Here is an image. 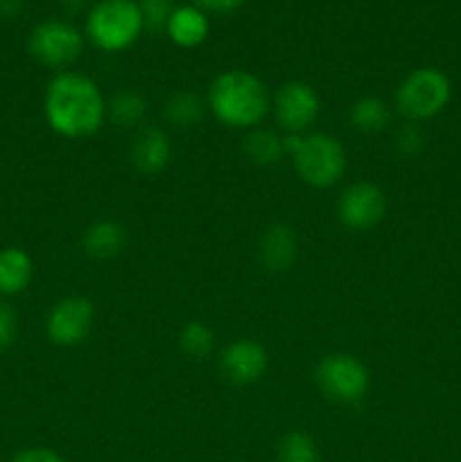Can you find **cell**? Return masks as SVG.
<instances>
[{
    "mask_svg": "<svg viewBox=\"0 0 461 462\" xmlns=\"http://www.w3.org/2000/svg\"><path fill=\"white\" fill-rule=\"evenodd\" d=\"M107 102L99 84L89 75L61 70L45 86L43 116L57 135L84 140L107 125Z\"/></svg>",
    "mask_w": 461,
    "mask_h": 462,
    "instance_id": "6da1fadb",
    "label": "cell"
},
{
    "mask_svg": "<svg viewBox=\"0 0 461 462\" xmlns=\"http://www.w3.org/2000/svg\"><path fill=\"white\" fill-rule=\"evenodd\" d=\"M206 106L220 125L238 131L262 126L271 113V95L265 81L249 70H226L208 86Z\"/></svg>",
    "mask_w": 461,
    "mask_h": 462,
    "instance_id": "7a4b0ae2",
    "label": "cell"
},
{
    "mask_svg": "<svg viewBox=\"0 0 461 462\" xmlns=\"http://www.w3.org/2000/svg\"><path fill=\"white\" fill-rule=\"evenodd\" d=\"M285 152L292 158L298 179L310 188H334L346 174V149L333 134L325 131L285 135Z\"/></svg>",
    "mask_w": 461,
    "mask_h": 462,
    "instance_id": "3957f363",
    "label": "cell"
},
{
    "mask_svg": "<svg viewBox=\"0 0 461 462\" xmlns=\"http://www.w3.org/2000/svg\"><path fill=\"white\" fill-rule=\"evenodd\" d=\"M143 30V9L136 0H99L86 16V39L107 54L129 50Z\"/></svg>",
    "mask_w": 461,
    "mask_h": 462,
    "instance_id": "277c9868",
    "label": "cell"
},
{
    "mask_svg": "<svg viewBox=\"0 0 461 462\" xmlns=\"http://www.w3.org/2000/svg\"><path fill=\"white\" fill-rule=\"evenodd\" d=\"M452 99L450 77L438 68H416L396 88V108L407 122H425L446 111Z\"/></svg>",
    "mask_w": 461,
    "mask_h": 462,
    "instance_id": "5b68a950",
    "label": "cell"
},
{
    "mask_svg": "<svg viewBox=\"0 0 461 462\" xmlns=\"http://www.w3.org/2000/svg\"><path fill=\"white\" fill-rule=\"evenodd\" d=\"M315 382L330 402L357 404L369 391L371 373L351 352H330L316 364Z\"/></svg>",
    "mask_w": 461,
    "mask_h": 462,
    "instance_id": "8992f818",
    "label": "cell"
},
{
    "mask_svg": "<svg viewBox=\"0 0 461 462\" xmlns=\"http://www.w3.org/2000/svg\"><path fill=\"white\" fill-rule=\"evenodd\" d=\"M27 52L36 63L52 70H66L84 52V34L61 18L41 21L27 36Z\"/></svg>",
    "mask_w": 461,
    "mask_h": 462,
    "instance_id": "52a82bcc",
    "label": "cell"
},
{
    "mask_svg": "<svg viewBox=\"0 0 461 462\" xmlns=\"http://www.w3.org/2000/svg\"><path fill=\"white\" fill-rule=\"evenodd\" d=\"M271 116L285 135L307 134L321 116V97L306 81H287L271 97Z\"/></svg>",
    "mask_w": 461,
    "mask_h": 462,
    "instance_id": "ba28073f",
    "label": "cell"
},
{
    "mask_svg": "<svg viewBox=\"0 0 461 462\" xmlns=\"http://www.w3.org/2000/svg\"><path fill=\"white\" fill-rule=\"evenodd\" d=\"M93 325V302L84 296H66L45 316V337L57 347H77L90 337Z\"/></svg>",
    "mask_w": 461,
    "mask_h": 462,
    "instance_id": "9c48e42d",
    "label": "cell"
},
{
    "mask_svg": "<svg viewBox=\"0 0 461 462\" xmlns=\"http://www.w3.org/2000/svg\"><path fill=\"white\" fill-rule=\"evenodd\" d=\"M387 215V194L371 180H355L346 185L337 199V217L355 233L375 228Z\"/></svg>",
    "mask_w": 461,
    "mask_h": 462,
    "instance_id": "30bf717a",
    "label": "cell"
},
{
    "mask_svg": "<svg viewBox=\"0 0 461 462\" xmlns=\"http://www.w3.org/2000/svg\"><path fill=\"white\" fill-rule=\"evenodd\" d=\"M269 368V355L260 341L235 338L220 356V373L233 386H251L265 377Z\"/></svg>",
    "mask_w": 461,
    "mask_h": 462,
    "instance_id": "8fae6325",
    "label": "cell"
},
{
    "mask_svg": "<svg viewBox=\"0 0 461 462\" xmlns=\"http://www.w3.org/2000/svg\"><path fill=\"white\" fill-rule=\"evenodd\" d=\"M131 165L145 176L161 174L172 161V140L161 126H140L131 143Z\"/></svg>",
    "mask_w": 461,
    "mask_h": 462,
    "instance_id": "7c38bea8",
    "label": "cell"
},
{
    "mask_svg": "<svg viewBox=\"0 0 461 462\" xmlns=\"http://www.w3.org/2000/svg\"><path fill=\"white\" fill-rule=\"evenodd\" d=\"M298 257V237L292 226L271 224L258 239V262L269 273H285Z\"/></svg>",
    "mask_w": 461,
    "mask_h": 462,
    "instance_id": "4fadbf2b",
    "label": "cell"
},
{
    "mask_svg": "<svg viewBox=\"0 0 461 462\" xmlns=\"http://www.w3.org/2000/svg\"><path fill=\"white\" fill-rule=\"evenodd\" d=\"M165 32L172 43L183 50H193L208 39L211 21H208V14L197 5H181L172 9Z\"/></svg>",
    "mask_w": 461,
    "mask_h": 462,
    "instance_id": "5bb4252c",
    "label": "cell"
},
{
    "mask_svg": "<svg viewBox=\"0 0 461 462\" xmlns=\"http://www.w3.org/2000/svg\"><path fill=\"white\" fill-rule=\"evenodd\" d=\"M127 244V230L113 219H99L81 233V248L93 260H113Z\"/></svg>",
    "mask_w": 461,
    "mask_h": 462,
    "instance_id": "9a60e30c",
    "label": "cell"
},
{
    "mask_svg": "<svg viewBox=\"0 0 461 462\" xmlns=\"http://www.w3.org/2000/svg\"><path fill=\"white\" fill-rule=\"evenodd\" d=\"M34 278V262L27 251L7 246L0 251V296H18Z\"/></svg>",
    "mask_w": 461,
    "mask_h": 462,
    "instance_id": "2e32d148",
    "label": "cell"
},
{
    "mask_svg": "<svg viewBox=\"0 0 461 462\" xmlns=\"http://www.w3.org/2000/svg\"><path fill=\"white\" fill-rule=\"evenodd\" d=\"M242 153L253 165H278L287 156V152H285V135H280L274 129H267V126H256V129L244 134Z\"/></svg>",
    "mask_w": 461,
    "mask_h": 462,
    "instance_id": "e0dca14e",
    "label": "cell"
},
{
    "mask_svg": "<svg viewBox=\"0 0 461 462\" xmlns=\"http://www.w3.org/2000/svg\"><path fill=\"white\" fill-rule=\"evenodd\" d=\"M147 116V99L136 90H118L107 102V122L118 129H140Z\"/></svg>",
    "mask_w": 461,
    "mask_h": 462,
    "instance_id": "ac0fdd59",
    "label": "cell"
},
{
    "mask_svg": "<svg viewBox=\"0 0 461 462\" xmlns=\"http://www.w3.org/2000/svg\"><path fill=\"white\" fill-rule=\"evenodd\" d=\"M348 120L362 134H380L391 125V108L382 97H360L353 102Z\"/></svg>",
    "mask_w": 461,
    "mask_h": 462,
    "instance_id": "d6986e66",
    "label": "cell"
},
{
    "mask_svg": "<svg viewBox=\"0 0 461 462\" xmlns=\"http://www.w3.org/2000/svg\"><path fill=\"white\" fill-rule=\"evenodd\" d=\"M206 108V99L190 93V90H179V93L167 99L163 113H165L167 125L176 126V129H190V126H197L203 120Z\"/></svg>",
    "mask_w": 461,
    "mask_h": 462,
    "instance_id": "ffe728a7",
    "label": "cell"
},
{
    "mask_svg": "<svg viewBox=\"0 0 461 462\" xmlns=\"http://www.w3.org/2000/svg\"><path fill=\"white\" fill-rule=\"evenodd\" d=\"M276 462H321L319 445L306 431H289L280 438Z\"/></svg>",
    "mask_w": 461,
    "mask_h": 462,
    "instance_id": "44dd1931",
    "label": "cell"
},
{
    "mask_svg": "<svg viewBox=\"0 0 461 462\" xmlns=\"http://www.w3.org/2000/svg\"><path fill=\"white\" fill-rule=\"evenodd\" d=\"M179 346L190 359L203 361L215 350V332L202 320H190L179 332Z\"/></svg>",
    "mask_w": 461,
    "mask_h": 462,
    "instance_id": "7402d4cb",
    "label": "cell"
},
{
    "mask_svg": "<svg viewBox=\"0 0 461 462\" xmlns=\"http://www.w3.org/2000/svg\"><path fill=\"white\" fill-rule=\"evenodd\" d=\"M18 337V316L12 305L0 300V352L9 350Z\"/></svg>",
    "mask_w": 461,
    "mask_h": 462,
    "instance_id": "603a6c76",
    "label": "cell"
},
{
    "mask_svg": "<svg viewBox=\"0 0 461 462\" xmlns=\"http://www.w3.org/2000/svg\"><path fill=\"white\" fill-rule=\"evenodd\" d=\"M140 9H143L145 27H149V30L165 27L167 21H170L172 7L167 0H145V3L140 5Z\"/></svg>",
    "mask_w": 461,
    "mask_h": 462,
    "instance_id": "cb8c5ba5",
    "label": "cell"
},
{
    "mask_svg": "<svg viewBox=\"0 0 461 462\" xmlns=\"http://www.w3.org/2000/svg\"><path fill=\"white\" fill-rule=\"evenodd\" d=\"M423 131L419 129V125L416 122H407L405 126H400L396 134V147L400 149L405 156H414V153H419L420 149H423Z\"/></svg>",
    "mask_w": 461,
    "mask_h": 462,
    "instance_id": "d4e9b609",
    "label": "cell"
},
{
    "mask_svg": "<svg viewBox=\"0 0 461 462\" xmlns=\"http://www.w3.org/2000/svg\"><path fill=\"white\" fill-rule=\"evenodd\" d=\"M9 462H68L59 451L48 449V447H27L21 449Z\"/></svg>",
    "mask_w": 461,
    "mask_h": 462,
    "instance_id": "484cf974",
    "label": "cell"
},
{
    "mask_svg": "<svg viewBox=\"0 0 461 462\" xmlns=\"http://www.w3.org/2000/svg\"><path fill=\"white\" fill-rule=\"evenodd\" d=\"M199 9L203 12H211V14H230V12H238L247 0H194Z\"/></svg>",
    "mask_w": 461,
    "mask_h": 462,
    "instance_id": "4316f807",
    "label": "cell"
},
{
    "mask_svg": "<svg viewBox=\"0 0 461 462\" xmlns=\"http://www.w3.org/2000/svg\"><path fill=\"white\" fill-rule=\"evenodd\" d=\"M23 12V0H0V16L16 18Z\"/></svg>",
    "mask_w": 461,
    "mask_h": 462,
    "instance_id": "83f0119b",
    "label": "cell"
},
{
    "mask_svg": "<svg viewBox=\"0 0 461 462\" xmlns=\"http://www.w3.org/2000/svg\"><path fill=\"white\" fill-rule=\"evenodd\" d=\"M86 0H63V5H66V9H71V12H77V9L84 7Z\"/></svg>",
    "mask_w": 461,
    "mask_h": 462,
    "instance_id": "f1b7e54d",
    "label": "cell"
}]
</instances>
